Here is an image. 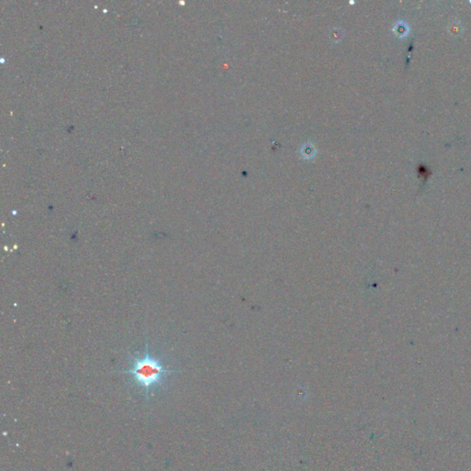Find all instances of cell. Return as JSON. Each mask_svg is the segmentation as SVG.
Here are the masks:
<instances>
[{
	"label": "cell",
	"mask_w": 471,
	"mask_h": 471,
	"mask_svg": "<svg viewBox=\"0 0 471 471\" xmlns=\"http://www.w3.org/2000/svg\"><path fill=\"white\" fill-rule=\"evenodd\" d=\"M173 372V370L167 369L162 359L151 355L148 343H146L143 355L133 356L130 367L122 373L130 375L134 384L142 387L146 397H148L150 390L160 386Z\"/></svg>",
	"instance_id": "obj_1"
}]
</instances>
